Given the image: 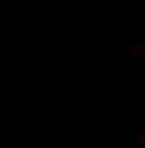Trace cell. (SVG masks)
I'll list each match as a JSON object with an SVG mask.
<instances>
[{
    "instance_id": "obj_3",
    "label": "cell",
    "mask_w": 145,
    "mask_h": 148,
    "mask_svg": "<svg viewBox=\"0 0 145 148\" xmlns=\"http://www.w3.org/2000/svg\"><path fill=\"white\" fill-rule=\"evenodd\" d=\"M142 54V51H138L130 42H125L122 45V56L125 58V60H129V58H134V56H140Z\"/></svg>"
},
{
    "instance_id": "obj_4",
    "label": "cell",
    "mask_w": 145,
    "mask_h": 148,
    "mask_svg": "<svg viewBox=\"0 0 145 148\" xmlns=\"http://www.w3.org/2000/svg\"><path fill=\"white\" fill-rule=\"evenodd\" d=\"M130 43L138 49V51H143V47H145V31H140L133 40H130Z\"/></svg>"
},
{
    "instance_id": "obj_6",
    "label": "cell",
    "mask_w": 145,
    "mask_h": 148,
    "mask_svg": "<svg viewBox=\"0 0 145 148\" xmlns=\"http://www.w3.org/2000/svg\"><path fill=\"white\" fill-rule=\"evenodd\" d=\"M129 148H145V145H138V143H133Z\"/></svg>"
},
{
    "instance_id": "obj_2",
    "label": "cell",
    "mask_w": 145,
    "mask_h": 148,
    "mask_svg": "<svg viewBox=\"0 0 145 148\" xmlns=\"http://www.w3.org/2000/svg\"><path fill=\"white\" fill-rule=\"evenodd\" d=\"M134 136H136V132L134 130H130V128H120V130H116V145L118 146H130L134 143Z\"/></svg>"
},
{
    "instance_id": "obj_1",
    "label": "cell",
    "mask_w": 145,
    "mask_h": 148,
    "mask_svg": "<svg viewBox=\"0 0 145 148\" xmlns=\"http://www.w3.org/2000/svg\"><path fill=\"white\" fill-rule=\"evenodd\" d=\"M102 116V101H75L72 103V123H87L89 117Z\"/></svg>"
},
{
    "instance_id": "obj_5",
    "label": "cell",
    "mask_w": 145,
    "mask_h": 148,
    "mask_svg": "<svg viewBox=\"0 0 145 148\" xmlns=\"http://www.w3.org/2000/svg\"><path fill=\"white\" fill-rule=\"evenodd\" d=\"M129 127H130V130H134V132H142L145 128V119H130Z\"/></svg>"
}]
</instances>
